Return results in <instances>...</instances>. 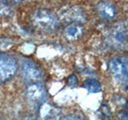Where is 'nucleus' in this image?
<instances>
[{
	"label": "nucleus",
	"instance_id": "obj_17",
	"mask_svg": "<svg viewBox=\"0 0 128 120\" xmlns=\"http://www.w3.org/2000/svg\"><path fill=\"white\" fill-rule=\"evenodd\" d=\"M24 120H36V119L33 117V116H27V117L24 118Z\"/></svg>",
	"mask_w": 128,
	"mask_h": 120
},
{
	"label": "nucleus",
	"instance_id": "obj_3",
	"mask_svg": "<svg viewBox=\"0 0 128 120\" xmlns=\"http://www.w3.org/2000/svg\"><path fill=\"white\" fill-rule=\"evenodd\" d=\"M47 91L41 82L29 84L26 90V98L29 106L38 112L47 100Z\"/></svg>",
	"mask_w": 128,
	"mask_h": 120
},
{
	"label": "nucleus",
	"instance_id": "obj_8",
	"mask_svg": "<svg viewBox=\"0 0 128 120\" xmlns=\"http://www.w3.org/2000/svg\"><path fill=\"white\" fill-rule=\"evenodd\" d=\"M96 10L98 15L105 20H111L115 16V7L109 1H102L97 3Z\"/></svg>",
	"mask_w": 128,
	"mask_h": 120
},
{
	"label": "nucleus",
	"instance_id": "obj_13",
	"mask_svg": "<svg viewBox=\"0 0 128 120\" xmlns=\"http://www.w3.org/2000/svg\"><path fill=\"white\" fill-rule=\"evenodd\" d=\"M112 101H113V102L116 104L117 106H122V107L126 106L128 103V100L126 99V98H125L123 95H121V94L114 95L113 98H112Z\"/></svg>",
	"mask_w": 128,
	"mask_h": 120
},
{
	"label": "nucleus",
	"instance_id": "obj_18",
	"mask_svg": "<svg viewBox=\"0 0 128 120\" xmlns=\"http://www.w3.org/2000/svg\"><path fill=\"white\" fill-rule=\"evenodd\" d=\"M0 41H1V39H0ZM0 44H1V42H0Z\"/></svg>",
	"mask_w": 128,
	"mask_h": 120
},
{
	"label": "nucleus",
	"instance_id": "obj_15",
	"mask_svg": "<svg viewBox=\"0 0 128 120\" xmlns=\"http://www.w3.org/2000/svg\"><path fill=\"white\" fill-rule=\"evenodd\" d=\"M78 82V78L77 76L75 74H70L68 76L67 78V85L70 86V87H74L77 86V84Z\"/></svg>",
	"mask_w": 128,
	"mask_h": 120
},
{
	"label": "nucleus",
	"instance_id": "obj_14",
	"mask_svg": "<svg viewBox=\"0 0 128 120\" xmlns=\"http://www.w3.org/2000/svg\"><path fill=\"white\" fill-rule=\"evenodd\" d=\"M62 120H86V118L81 114L72 113L66 114L65 117H63Z\"/></svg>",
	"mask_w": 128,
	"mask_h": 120
},
{
	"label": "nucleus",
	"instance_id": "obj_16",
	"mask_svg": "<svg viewBox=\"0 0 128 120\" xmlns=\"http://www.w3.org/2000/svg\"><path fill=\"white\" fill-rule=\"evenodd\" d=\"M117 117L119 120H128V111L125 110H120L117 114Z\"/></svg>",
	"mask_w": 128,
	"mask_h": 120
},
{
	"label": "nucleus",
	"instance_id": "obj_9",
	"mask_svg": "<svg viewBox=\"0 0 128 120\" xmlns=\"http://www.w3.org/2000/svg\"><path fill=\"white\" fill-rule=\"evenodd\" d=\"M84 32V28L82 24L70 23L65 27L63 35L69 41H75L82 37Z\"/></svg>",
	"mask_w": 128,
	"mask_h": 120
},
{
	"label": "nucleus",
	"instance_id": "obj_12",
	"mask_svg": "<svg viewBox=\"0 0 128 120\" xmlns=\"http://www.w3.org/2000/svg\"><path fill=\"white\" fill-rule=\"evenodd\" d=\"M100 112H101V115L103 120H113L110 107L106 104H102L101 107H100Z\"/></svg>",
	"mask_w": 128,
	"mask_h": 120
},
{
	"label": "nucleus",
	"instance_id": "obj_7",
	"mask_svg": "<svg viewBox=\"0 0 128 120\" xmlns=\"http://www.w3.org/2000/svg\"><path fill=\"white\" fill-rule=\"evenodd\" d=\"M61 16L65 22L70 23H79L82 24L86 19V16L84 10L80 6H72L64 10Z\"/></svg>",
	"mask_w": 128,
	"mask_h": 120
},
{
	"label": "nucleus",
	"instance_id": "obj_5",
	"mask_svg": "<svg viewBox=\"0 0 128 120\" xmlns=\"http://www.w3.org/2000/svg\"><path fill=\"white\" fill-rule=\"evenodd\" d=\"M107 66L110 73L118 82L128 83V56H114L108 62Z\"/></svg>",
	"mask_w": 128,
	"mask_h": 120
},
{
	"label": "nucleus",
	"instance_id": "obj_11",
	"mask_svg": "<svg viewBox=\"0 0 128 120\" xmlns=\"http://www.w3.org/2000/svg\"><path fill=\"white\" fill-rule=\"evenodd\" d=\"M43 120H61V111L57 107L51 106L47 110Z\"/></svg>",
	"mask_w": 128,
	"mask_h": 120
},
{
	"label": "nucleus",
	"instance_id": "obj_10",
	"mask_svg": "<svg viewBox=\"0 0 128 120\" xmlns=\"http://www.w3.org/2000/svg\"><path fill=\"white\" fill-rule=\"evenodd\" d=\"M83 86L89 93H99L102 90L101 83L97 79L93 78H86L83 82Z\"/></svg>",
	"mask_w": 128,
	"mask_h": 120
},
{
	"label": "nucleus",
	"instance_id": "obj_2",
	"mask_svg": "<svg viewBox=\"0 0 128 120\" xmlns=\"http://www.w3.org/2000/svg\"><path fill=\"white\" fill-rule=\"evenodd\" d=\"M106 42L114 49H122L128 45V23L118 22L114 23L106 34Z\"/></svg>",
	"mask_w": 128,
	"mask_h": 120
},
{
	"label": "nucleus",
	"instance_id": "obj_4",
	"mask_svg": "<svg viewBox=\"0 0 128 120\" xmlns=\"http://www.w3.org/2000/svg\"><path fill=\"white\" fill-rule=\"evenodd\" d=\"M20 73L25 82L29 84L41 82L44 79L43 70L32 60L27 58H21L19 59Z\"/></svg>",
	"mask_w": 128,
	"mask_h": 120
},
{
	"label": "nucleus",
	"instance_id": "obj_6",
	"mask_svg": "<svg viewBox=\"0 0 128 120\" xmlns=\"http://www.w3.org/2000/svg\"><path fill=\"white\" fill-rule=\"evenodd\" d=\"M18 69V64L12 55L0 52V83L11 78Z\"/></svg>",
	"mask_w": 128,
	"mask_h": 120
},
{
	"label": "nucleus",
	"instance_id": "obj_1",
	"mask_svg": "<svg viewBox=\"0 0 128 120\" xmlns=\"http://www.w3.org/2000/svg\"><path fill=\"white\" fill-rule=\"evenodd\" d=\"M31 20L34 26L48 33L57 31L60 26L59 18L53 11L45 8L35 10L31 14Z\"/></svg>",
	"mask_w": 128,
	"mask_h": 120
}]
</instances>
